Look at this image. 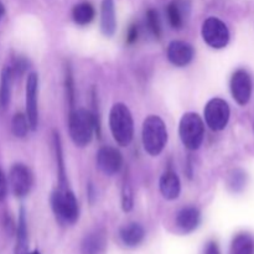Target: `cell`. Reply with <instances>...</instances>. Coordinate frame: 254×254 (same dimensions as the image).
I'll use <instances>...</instances> for the list:
<instances>
[{
	"mask_svg": "<svg viewBox=\"0 0 254 254\" xmlns=\"http://www.w3.org/2000/svg\"><path fill=\"white\" fill-rule=\"evenodd\" d=\"M119 236H121L122 242H123L127 247L133 248L143 242L144 237H145V230H144L143 226L139 225V223L131 222L121 228Z\"/></svg>",
	"mask_w": 254,
	"mask_h": 254,
	"instance_id": "2e32d148",
	"label": "cell"
},
{
	"mask_svg": "<svg viewBox=\"0 0 254 254\" xmlns=\"http://www.w3.org/2000/svg\"><path fill=\"white\" fill-rule=\"evenodd\" d=\"M14 73L11 67H4L1 71V87H0V101L2 107H7L11 98V87Z\"/></svg>",
	"mask_w": 254,
	"mask_h": 254,
	"instance_id": "44dd1931",
	"label": "cell"
},
{
	"mask_svg": "<svg viewBox=\"0 0 254 254\" xmlns=\"http://www.w3.org/2000/svg\"><path fill=\"white\" fill-rule=\"evenodd\" d=\"M139 37V27L136 24L130 25V27L128 29V32H127V44L131 45L134 42H136Z\"/></svg>",
	"mask_w": 254,
	"mask_h": 254,
	"instance_id": "f1b7e54d",
	"label": "cell"
},
{
	"mask_svg": "<svg viewBox=\"0 0 254 254\" xmlns=\"http://www.w3.org/2000/svg\"><path fill=\"white\" fill-rule=\"evenodd\" d=\"M133 191H131L130 185L126 181L123 185V190H122V208H123L124 212H129L133 208Z\"/></svg>",
	"mask_w": 254,
	"mask_h": 254,
	"instance_id": "d4e9b609",
	"label": "cell"
},
{
	"mask_svg": "<svg viewBox=\"0 0 254 254\" xmlns=\"http://www.w3.org/2000/svg\"><path fill=\"white\" fill-rule=\"evenodd\" d=\"M166 14H168L169 22L174 29H181L184 25V14L178 1H171L166 6Z\"/></svg>",
	"mask_w": 254,
	"mask_h": 254,
	"instance_id": "7402d4cb",
	"label": "cell"
},
{
	"mask_svg": "<svg viewBox=\"0 0 254 254\" xmlns=\"http://www.w3.org/2000/svg\"><path fill=\"white\" fill-rule=\"evenodd\" d=\"M181 141L189 150H197L203 141L205 126L201 117L196 113L184 114L179 127Z\"/></svg>",
	"mask_w": 254,
	"mask_h": 254,
	"instance_id": "5b68a950",
	"label": "cell"
},
{
	"mask_svg": "<svg viewBox=\"0 0 254 254\" xmlns=\"http://www.w3.org/2000/svg\"><path fill=\"white\" fill-rule=\"evenodd\" d=\"M144 149L151 156H158L164 150L168 141L165 123L158 116H149L143 123L141 133Z\"/></svg>",
	"mask_w": 254,
	"mask_h": 254,
	"instance_id": "277c9868",
	"label": "cell"
},
{
	"mask_svg": "<svg viewBox=\"0 0 254 254\" xmlns=\"http://www.w3.org/2000/svg\"><path fill=\"white\" fill-rule=\"evenodd\" d=\"M51 206L56 218L64 225H73L78 221V202L68 185L57 186L51 196Z\"/></svg>",
	"mask_w": 254,
	"mask_h": 254,
	"instance_id": "7a4b0ae2",
	"label": "cell"
},
{
	"mask_svg": "<svg viewBox=\"0 0 254 254\" xmlns=\"http://www.w3.org/2000/svg\"><path fill=\"white\" fill-rule=\"evenodd\" d=\"M205 254H221L220 248H218V245L216 242H210L206 247Z\"/></svg>",
	"mask_w": 254,
	"mask_h": 254,
	"instance_id": "4dcf8cb0",
	"label": "cell"
},
{
	"mask_svg": "<svg viewBox=\"0 0 254 254\" xmlns=\"http://www.w3.org/2000/svg\"><path fill=\"white\" fill-rule=\"evenodd\" d=\"M39 76L35 72L27 76L26 81V118L30 128L36 130L39 124Z\"/></svg>",
	"mask_w": 254,
	"mask_h": 254,
	"instance_id": "9c48e42d",
	"label": "cell"
},
{
	"mask_svg": "<svg viewBox=\"0 0 254 254\" xmlns=\"http://www.w3.org/2000/svg\"><path fill=\"white\" fill-rule=\"evenodd\" d=\"M109 127L112 135L117 144L128 146L134 136V122L130 111L123 103H117L112 107L109 113Z\"/></svg>",
	"mask_w": 254,
	"mask_h": 254,
	"instance_id": "3957f363",
	"label": "cell"
},
{
	"mask_svg": "<svg viewBox=\"0 0 254 254\" xmlns=\"http://www.w3.org/2000/svg\"><path fill=\"white\" fill-rule=\"evenodd\" d=\"M30 64L29 61H27L26 59H24V57H19V59H16L14 61V64H12V73L15 74H19V76H21L22 73H24L25 71H26L27 68H29Z\"/></svg>",
	"mask_w": 254,
	"mask_h": 254,
	"instance_id": "4316f807",
	"label": "cell"
},
{
	"mask_svg": "<svg viewBox=\"0 0 254 254\" xmlns=\"http://www.w3.org/2000/svg\"><path fill=\"white\" fill-rule=\"evenodd\" d=\"M159 188H160L161 195L166 200H176L181 191L180 179L173 170L165 171L159 181Z\"/></svg>",
	"mask_w": 254,
	"mask_h": 254,
	"instance_id": "9a60e30c",
	"label": "cell"
},
{
	"mask_svg": "<svg viewBox=\"0 0 254 254\" xmlns=\"http://www.w3.org/2000/svg\"><path fill=\"white\" fill-rule=\"evenodd\" d=\"M27 254H41L40 252H37V251H35V252H31V253H27Z\"/></svg>",
	"mask_w": 254,
	"mask_h": 254,
	"instance_id": "d6a6232c",
	"label": "cell"
},
{
	"mask_svg": "<svg viewBox=\"0 0 254 254\" xmlns=\"http://www.w3.org/2000/svg\"><path fill=\"white\" fill-rule=\"evenodd\" d=\"M123 165V158L118 149L113 146H102L97 153V166L104 175L119 173Z\"/></svg>",
	"mask_w": 254,
	"mask_h": 254,
	"instance_id": "8fae6325",
	"label": "cell"
},
{
	"mask_svg": "<svg viewBox=\"0 0 254 254\" xmlns=\"http://www.w3.org/2000/svg\"><path fill=\"white\" fill-rule=\"evenodd\" d=\"M99 118L88 109H71L68 116V131L72 141L79 148L87 146L94 131L99 135Z\"/></svg>",
	"mask_w": 254,
	"mask_h": 254,
	"instance_id": "6da1fadb",
	"label": "cell"
},
{
	"mask_svg": "<svg viewBox=\"0 0 254 254\" xmlns=\"http://www.w3.org/2000/svg\"><path fill=\"white\" fill-rule=\"evenodd\" d=\"M230 254H254V238L250 233H240L231 245Z\"/></svg>",
	"mask_w": 254,
	"mask_h": 254,
	"instance_id": "ffe728a7",
	"label": "cell"
},
{
	"mask_svg": "<svg viewBox=\"0 0 254 254\" xmlns=\"http://www.w3.org/2000/svg\"><path fill=\"white\" fill-rule=\"evenodd\" d=\"M10 186L16 197H25L30 192L34 184V178L30 169L24 164H15L10 170Z\"/></svg>",
	"mask_w": 254,
	"mask_h": 254,
	"instance_id": "ba28073f",
	"label": "cell"
},
{
	"mask_svg": "<svg viewBox=\"0 0 254 254\" xmlns=\"http://www.w3.org/2000/svg\"><path fill=\"white\" fill-rule=\"evenodd\" d=\"M201 222L200 210L193 206L181 208L176 215V226L184 233H190L198 227Z\"/></svg>",
	"mask_w": 254,
	"mask_h": 254,
	"instance_id": "4fadbf2b",
	"label": "cell"
},
{
	"mask_svg": "<svg viewBox=\"0 0 254 254\" xmlns=\"http://www.w3.org/2000/svg\"><path fill=\"white\" fill-rule=\"evenodd\" d=\"M117 29L116 5L114 0H102L101 4V30L104 36H113Z\"/></svg>",
	"mask_w": 254,
	"mask_h": 254,
	"instance_id": "5bb4252c",
	"label": "cell"
},
{
	"mask_svg": "<svg viewBox=\"0 0 254 254\" xmlns=\"http://www.w3.org/2000/svg\"><path fill=\"white\" fill-rule=\"evenodd\" d=\"M253 129H254V124H253Z\"/></svg>",
	"mask_w": 254,
	"mask_h": 254,
	"instance_id": "836d02e7",
	"label": "cell"
},
{
	"mask_svg": "<svg viewBox=\"0 0 254 254\" xmlns=\"http://www.w3.org/2000/svg\"><path fill=\"white\" fill-rule=\"evenodd\" d=\"M66 91H67V97L69 99V104H71V108L73 109V101H74V87H73V79H72V74L69 68H67L66 72Z\"/></svg>",
	"mask_w": 254,
	"mask_h": 254,
	"instance_id": "83f0119b",
	"label": "cell"
},
{
	"mask_svg": "<svg viewBox=\"0 0 254 254\" xmlns=\"http://www.w3.org/2000/svg\"><path fill=\"white\" fill-rule=\"evenodd\" d=\"M246 183V175L243 174V171L241 170H235L232 173V175L230 176V186L233 190L238 191L245 186Z\"/></svg>",
	"mask_w": 254,
	"mask_h": 254,
	"instance_id": "484cf974",
	"label": "cell"
},
{
	"mask_svg": "<svg viewBox=\"0 0 254 254\" xmlns=\"http://www.w3.org/2000/svg\"><path fill=\"white\" fill-rule=\"evenodd\" d=\"M202 37L206 44L212 49H223L230 41V31L225 22L218 17L211 16L202 24Z\"/></svg>",
	"mask_w": 254,
	"mask_h": 254,
	"instance_id": "8992f818",
	"label": "cell"
},
{
	"mask_svg": "<svg viewBox=\"0 0 254 254\" xmlns=\"http://www.w3.org/2000/svg\"><path fill=\"white\" fill-rule=\"evenodd\" d=\"M231 93L240 106H246L252 96V78L246 69H237L231 77Z\"/></svg>",
	"mask_w": 254,
	"mask_h": 254,
	"instance_id": "30bf717a",
	"label": "cell"
},
{
	"mask_svg": "<svg viewBox=\"0 0 254 254\" xmlns=\"http://www.w3.org/2000/svg\"><path fill=\"white\" fill-rule=\"evenodd\" d=\"M146 25H148L149 30H150L151 34L156 37V39H160L161 36V24L160 19H159V14L156 10L150 9L146 11Z\"/></svg>",
	"mask_w": 254,
	"mask_h": 254,
	"instance_id": "cb8c5ba5",
	"label": "cell"
},
{
	"mask_svg": "<svg viewBox=\"0 0 254 254\" xmlns=\"http://www.w3.org/2000/svg\"><path fill=\"white\" fill-rule=\"evenodd\" d=\"M6 191H7V186H6V180H5L4 174L0 171V201H2L6 196Z\"/></svg>",
	"mask_w": 254,
	"mask_h": 254,
	"instance_id": "f546056e",
	"label": "cell"
},
{
	"mask_svg": "<svg viewBox=\"0 0 254 254\" xmlns=\"http://www.w3.org/2000/svg\"><path fill=\"white\" fill-rule=\"evenodd\" d=\"M4 14H5V7H4V5L0 2V19H1L2 15H4Z\"/></svg>",
	"mask_w": 254,
	"mask_h": 254,
	"instance_id": "1f68e13d",
	"label": "cell"
},
{
	"mask_svg": "<svg viewBox=\"0 0 254 254\" xmlns=\"http://www.w3.org/2000/svg\"><path fill=\"white\" fill-rule=\"evenodd\" d=\"M30 129L29 121L26 118V114L17 113L15 114L11 121V130L16 138H25Z\"/></svg>",
	"mask_w": 254,
	"mask_h": 254,
	"instance_id": "603a6c76",
	"label": "cell"
},
{
	"mask_svg": "<svg viewBox=\"0 0 254 254\" xmlns=\"http://www.w3.org/2000/svg\"><path fill=\"white\" fill-rule=\"evenodd\" d=\"M107 238L103 231H94L83 238L81 245L82 254H102L106 250Z\"/></svg>",
	"mask_w": 254,
	"mask_h": 254,
	"instance_id": "e0dca14e",
	"label": "cell"
},
{
	"mask_svg": "<svg viewBox=\"0 0 254 254\" xmlns=\"http://www.w3.org/2000/svg\"><path fill=\"white\" fill-rule=\"evenodd\" d=\"M230 106L221 98H212L205 107L206 124L213 131H220L227 127L230 121Z\"/></svg>",
	"mask_w": 254,
	"mask_h": 254,
	"instance_id": "52a82bcc",
	"label": "cell"
},
{
	"mask_svg": "<svg viewBox=\"0 0 254 254\" xmlns=\"http://www.w3.org/2000/svg\"><path fill=\"white\" fill-rule=\"evenodd\" d=\"M193 47L185 41H173L168 46V59L174 66L184 67L188 66L193 59Z\"/></svg>",
	"mask_w": 254,
	"mask_h": 254,
	"instance_id": "7c38bea8",
	"label": "cell"
},
{
	"mask_svg": "<svg viewBox=\"0 0 254 254\" xmlns=\"http://www.w3.org/2000/svg\"><path fill=\"white\" fill-rule=\"evenodd\" d=\"M29 250V236H27L26 213L24 207L20 208L19 221L16 227V245H15V254H27Z\"/></svg>",
	"mask_w": 254,
	"mask_h": 254,
	"instance_id": "ac0fdd59",
	"label": "cell"
},
{
	"mask_svg": "<svg viewBox=\"0 0 254 254\" xmlns=\"http://www.w3.org/2000/svg\"><path fill=\"white\" fill-rule=\"evenodd\" d=\"M94 16H96V10L91 2H79L74 5L72 9V19L77 25H81V26L91 24Z\"/></svg>",
	"mask_w": 254,
	"mask_h": 254,
	"instance_id": "d6986e66",
	"label": "cell"
}]
</instances>
